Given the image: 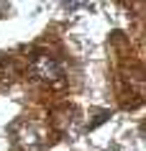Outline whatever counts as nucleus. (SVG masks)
<instances>
[{"instance_id": "nucleus-1", "label": "nucleus", "mask_w": 146, "mask_h": 151, "mask_svg": "<svg viewBox=\"0 0 146 151\" xmlns=\"http://www.w3.org/2000/svg\"><path fill=\"white\" fill-rule=\"evenodd\" d=\"M31 72H33V77L41 80V82H62V77H64L62 64H59L54 56H49V54L36 56L33 64H31Z\"/></svg>"}, {"instance_id": "nucleus-2", "label": "nucleus", "mask_w": 146, "mask_h": 151, "mask_svg": "<svg viewBox=\"0 0 146 151\" xmlns=\"http://www.w3.org/2000/svg\"><path fill=\"white\" fill-rule=\"evenodd\" d=\"M18 141H21V146L28 149V151L39 149V133L33 131V126H21V131H18Z\"/></svg>"}]
</instances>
